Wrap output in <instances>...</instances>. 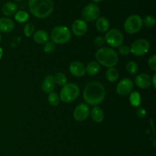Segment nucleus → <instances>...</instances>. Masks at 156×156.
<instances>
[{
    "label": "nucleus",
    "instance_id": "nucleus-17",
    "mask_svg": "<svg viewBox=\"0 0 156 156\" xmlns=\"http://www.w3.org/2000/svg\"><path fill=\"white\" fill-rule=\"evenodd\" d=\"M49 38H50V37H49L48 33L46 31L42 30V29L36 31L33 34V39L37 44H44L49 41Z\"/></svg>",
    "mask_w": 156,
    "mask_h": 156
},
{
    "label": "nucleus",
    "instance_id": "nucleus-15",
    "mask_svg": "<svg viewBox=\"0 0 156 156\" xmlns=\"http://www.w3.org/2000/svg\"><path fill=\"white\" fill-rule=\"evenodd\" d=\"M55 86H56V83H55L53 76H52V75H47L44 78V80H43L41 88H42V90L44 93H50L53 91Z\"/></svg>",
    "mask_w": 156,
    "mask_h": 156
},
{
    "label": "nucleus",
    "instance_id": "nucleus-16",
    "mask_svg": "<svg viewBox=\"0 0 156 156\" xmlns=\"http://www.w3.org/2000/svg\"><path fill=\"white\" fill-rule=\"evenodd\" d=\"M15 22L7 17L0 18V32L3 33H9L15 29Z\"/></svg>",
    "mask_w": 156,
    "mask_h": 156
},
{
    "label": "nucleus",
    "instance_id": "nucleus-26",
    "mask_svg": "<svg viewBox=\"0 0 156 156\" xmlns=\"http://www.w3.org/2000/svg\"><path fill=\"white\" fill-rule=\"evenodd\" d=\"M48 102L50 104L53 106H57L59 104V102H60V98H59V96L55 92H51V93H49L48 95Z\"/></svg>",
    "mask_w": 156,
    "mask_h": 156
},
{
    "label": "nucleus",
    "instance_id": "nucleus-10",
    "mask_svg": "<svg viewBox=\"0 0 156 156\" xmlns=\"http://www.w3.org/2000/svg\"><path fill=\"white\" fill-rule=\"evenodd\" d=\"M133 81L132 80L129 78H123L117 84L116 90H117V94L125 96L126 95H129L133 91Z\"/></svg>",
    "mask_w": 156,
    "mask_h": 156
},
{
    "label": "nucleus",
    "instance_id": "nucleus-24",
    "mask_svg": "<svg viewBox=\"0 0 156 156\" xmlns=\"http://www.w3.org/2000/svg\"><path fill=\"white\" fill-rule=\"evenodd\" d=\"M15 19L19 23L26 22L29 19V14L26 11H17L15 14Z\"/></svg>",
    "mask_w": 156,
    "mask_h": 156
},
{
    "label": "nucleus",
    "instance_id": "nucleus-6",
    "mask_svg": "<svg viewBox=\"0 0 156 156\" xmlns=\"http://www.w3.org/2000/svg\"><path fill=\"white\" fill-rule=\"evenodd\" d=\"M105 41L110 47H119L123 45L124 41V37L123 33L117 28L108 30L105 36Z\"/></svg>",
    "mask_w": 156,
    "mask_h": 156
},
{
    "label": "nucleus",
    "instance_id": "nucleus-37",
    "mask_svg": "<svg viewBox=\"0 0 156 156\" xmlns=\"http://www.w3.org/2000/svg\"><path fill=\"white\" fill-rule=\"evenodd\" d=\"M93 2H94V3H100V2H101L102 1H103V0H92Z\"/></svg>",
    "mask_w": 156,
    "mask_h": 156
},
{
    "label": "nucleus",
    "instance_id": "nucleus-34",
    "mask_svg": "<svg viewBox=\"0 0 156 156\" xmlns=\"http://www.w3.org/2000/svg\"><path fill=\"white\" fill-rule=\"evenodd\" d=\"M136 116L140 119L144 118L146 116V110L143 107H138L136 110Z\"/></svg>",
    "mask_w": 156,
    "mask_h": 156
},
{
    "label": "nucleus",
    "instance_id": "nucleus-38",
    "mask_svg": "<svg viewBox=\"0 0 156 156\" xmlns=\"http://www.w3.org/2000/svg\"><path fill=\"white\" fill-rule=\"evenodd\" d=\"M2 41V36H1V34H0V43H1Z\"/></svg>",
    "mask_w": 156,
    "mask_h": 156
},
{
    "label": "nucleus",
    "instance_id": "nucleus-4",
    "mask_svg": "<svg viewBox=\"0 0 156 156\" xmlns=\"http://www.w3.org/2000/svg\"><path fill=\"white\" fill-rule=\"evenodd\" d=\"M71 32L66 26H56L55 28H53L51 34H50V39L54 44H66L71 40Z\"/></svg>",
    "mask_w": 156,
    "mask_h": 156
},
{
    "label": "nucleus",
    "instance_id": "nucleus-32",
    "mask_svg": "<svg viewBox=\"0 0 156 156\" xmlns=\"http://www.w3.org/2000/svg\"><path fill=\"white\" fill-rule=\"evenodd\" d=\"M148 65H149V67L153 71H155L156 70V55L153 54L152 57H150L148 61Z\"/></svg>",
    "mask_w": 156,
    "mask_h": 156
},
{
    "label": "nucleus",
    "instance_id": "nucleus-7",
    "mask_svg": "<svg viewBox=\"0 0 156 156\" xmlns=\"http://www.w3.org/2000/svg\"><path fill=\"white\" fill-rule=\"evenodd\" d=\"M143 25V18L138 15H129L124 22V30L126 33L136 34L140 32Z\"/></svg>",
    "mask_w": 156,
    "mask_h": 156
},
{
    "label": "nucleus",
    "instance_id": "nucleus-11",
    "mask_svg": "<svg viewBox=\"0 0 156 156\" xmlns=\"http://www.w3.org/2000/svg\"><path fill=\"white\" fill-rule=\"evenodd\" d=\"M89 115V106L86 103L79 104L73 111V118L77 122H83V121L86 120Z\"/></svg>",
    "mask_w": 156,
    "mask_h": 156
},
{
    "label": "nucleus",
    "instance_id": "nucleus-25",
    "mask_svg": "<svg viewBox=\"0 0 156 156\" xmlns=\"http://www.w3.org/2000/svg\"><path fill=\"white\" fill-rule=\"evenodd\" d=\"M54 80L56 84H58L59 86L63 87L65 84H67V77L62 72H57L56 74L53 76Z\"/></svg>",
    "mask_w": 156,
    "mask_h": 156
},
{
    "label": "nucleus",
    "instance_id": "nucleus-3",
    "mask_svg": "<svg viewBox=\"0 0 156 156\" xmlns=\"http://www.w3.org/2000/svg\"><path fill=\"white\" fill-rule=\"evenodd\" d=\"M95 59L100 65L109 68L117 65L119 61V55L111 47H100L95 52Z\"/></svg>",
    "mask_w": 156,
    "mask_h": 156
},
{
    "label": "nucleus",
    "instance_id": "nucleus-12",
    "mask_svg": "<svg viewBox=\"0 0 156 156\" xmlns=\"http://www.w3.org/2000/svg\"><path fill=\"white\" fill-rule=\"evenodd\" d=\"M88 31V24L83 19H76L72 24V32L77 37H82Z\"/></svg>",
    "mask_w": 156,
    "mask_h": 156
},
{
    "label": "nucleus",
    "instance_id": "nucleus-5",
    "mask_svg": "<svg viewBox=\"0 0 156 156\" xmlns=\"http://www.w3.org/2000/svg\"><path fill=\"white\" fill-rule=\"evenodd\" d=\"M80 89L79 86L74 83H69L62 87L59 94L60 100L66 103H69L76 100L79 96Z\"/></svg>",
    "mask_w": 156,
    "mask_h": 156
},
{
    "label": "nucleus",
    "instance_id": "nucleus-2",
    "mask_svg": "<svg viewBox=\"0 0 156 156\" xmlns=\"http://www.w3.org/2000/svg\"><path fill=\"white\" fill-rule=\"evenodd\" d=\"M28 8L30 13L41 19L50 17L54 10L53 0H29Z\"/></svg>",
    "mask_w": 156,
    "mask_h": 156
},
{
    "label": "nucleus",
    "instance_id": "nucleus-23",
    "mask_svg": "<svg viewBox=\"0 0 156 156\" xmlns=\"http://www.w3.org/2000/svg\"><path fill=\"white\" fill-rule=\"evenodd\" d=\"M129 100L131 106H133V107H139L141 103L140 93L137 91H132L129 93Z\"/></svg>",
    "mask_w": 156,
    "mask_h": 156
},
{
    "label": "nucleus",
    "instance_id": "nucleus-19",
    "mask_svg": "<svg viewBox=\"0 0 156 156\" xmlns=\"http://www.w3.org/2000/svg\"><path fill=\"white\" fill-rule=\"evenodd\" d=\"M90 114H91V117L92 120L94 122L97 123H100L103 121L104 118H105V113L102 109L101 107L95 106L92 108V110H90Z\"/></svg>",
    "mask_w": 156,
    "mask_h": 156
},
{
    "label": "nucleus",
    "instance_id": "nucleus-8",
    "mask_svg": "<svg viewBox=\"0 0 156 156\" xmlns=\"http://www.w3.org/2000/svg\"><path fill=\"white\" fill-rule=\"evenodd\" d=\"M151 44L148 40L141 38L136 40L132 43L130 47V53L137 57H141L146 54L150 50Z\"/></svg>",
    "mask_w": 156,
    "mask_h": 156
},
{
    "label": "nucleus",
    "instance_id": "nucleus-29",
    "mask_svg": "<svg viewBox=\"0 0 156 156\" xmlns=\"http://www.w3.org/2000/svg\"><path fill=\"white\" fill-rule=\"evenodd\" d=\"M35 30V26L32 23H27V24L24 25V35L27 38L30 37L31 35H33V34L34 33Z\"/></svg>",
    "mask_w": 156,
    "mask_h": 156
},
{
    "label": "nucleus",
    "instance_id": "nucleus-18",
    "mask_svg": "<svg viewBox=\"0 0 156 156\" xmlns=\"http://www.w3.org/2000/svg\"><path fill=\"white\" fill-rule=\"evenodd\" d=\"M96 28H97L98 32L100 33H106L110 28V22L108 19L105 17H99L97 20H96Z\"/></svg>",
    "mask_w": 156,
    "mask_h": 156
},
{
    "label": "nucleus",
    "instance_id": "nucleus-27",
    "mask_svg": "<svg viewBox=\"0 0 156 156\" xmlns=\"http://www.w3.org/2000/svg\"><path fill=\"white\" fill-rule=\"evenodd\" d=\"M126 68L128 73L131 75L136 74L139 70L138 64H137L135 61H129V62L127 63V64H126Z\"/></svg>",
    "mask_w": 156,
    "mask_h": 156
},
{
    "label": "nucleus",
    "instance_id": "nucleus-1",
    "mask_svg": "<svg viewBox=\"0 0 156 156\" xmlns=\"http://www.w3.org/2000/svg\"><path fill=\"white\" fill-rule=\"evenodd\" d=\"M105 95L106 91L103 84L98 81H92L85 86L83 91V99L86 104L95 106L103 102Z\"/></svg>",
    "mask_w": 156,
    "mask_h": 156
},
{
    "label": "nucleus",
    "instance_id": "nucleus-20",
    "mask_svg": "<svg viewBox=\"0 0 156 156\" xmlns=\"http://www.w3.org/2000/svg\"><path fill=\"white\" fill-rule=\"evenodd\" d=\"M17 7L16 4L12 2H8L5 3L3 5L2 8V12L3 15H5L7 17H11L12 15H15V14L16 13Z\"/></svg>",
    "mask_w": 156,
    "mask_h": 156
},
{
    "label": "nucleus",
    "instance_id": "nucleus-30",
    "mask_svg": "<svg viewBox=\"0 0 156 156\" xmlns=\"http://www.w3.org/2000/svg\"><path fill=\"white\" fill-rule=\"evenodd\" d=\"M43 49H44V51L45 52V53H47V54L53 53V52L55 50V49H56V44H54L53 41H48L47 42H46L45 44H44V47H43Z\"/></svg>",
    "mask_w": 156,
    "mask_h": 156
},
{
    "label": "nucleus",
    "instance_id": "nucleus-21",
    "mask_svg": "<svg viewBox=\"0 0 156 156\" xmlns=\"http://www.w3.org/2000/svg\"><path fill=\"white\" fill-rule=\"evenodd\" d=\"M101 65L96 61H92L85 66V71L90 76H95L100 72Z\"/></svg>",
    "mask_w": 156,
    "mask_h": 156
},
{
    "label": "nucleus",
    "instance_id": "nucleus-13",
    "mask_svg": "<svg viewBox=\"0 0 156 156\" xmlns=\"http://www.w3.org/2000/svg\"><path fill=\"white\" fill-rule=\"evenodd\" d=\"M69 70L73 76L76 77H82L86 73L85 64L79 61H73L69 64Z\"/></svg>",
    "mask_w": 156,
    "mask_h": 156
},
{
    "label": "nucleus",
    "instance_id": "nucleus-36",
    "mask_svg": "<svg viewBox=\"0 0 156 156\" xmlns=\"http://www.w3.org/2000/svg\"><path fill=\"white\" fill-rule=\"evenodd\" d=\"M2 56H3V50H2V48L0 47V60L2 59Z\"/></svg>",
    "mask_w": 156,
    "mask_h": 156
},
{
    "label": "nucleus",
    "instance_id": "nucleus-39",
    "mask_svg": "<svg viewBox=\"0 0 156 156\" xmlns=\"http://www.w3.org/2000/svg\"><path fill=\"white\" fill-rule=\"evenodd\" d=\"M15 1H21V0H15Z\"/></svg>",
    "mask_w": 156,
    "mask_h": 156
},
{
    "label": "nucleus",
    "instance_id": "nucleus-35",
    "mask_svg": "<svg viewBox=\"0 0 156 156\" xmlns=\"http://www.w3.org/2000/svg\"><path fill=\"white\" fill-rule=\"evenodd\" d=\"M155 80H156V74L155 73V74L153 75V76L152 77V79H151V81H152V85L153 86V87L155 89L156 88V81H155Z\"/></svg>",
    "mask_w": 156,
    "mask_h": 156
},
{
    "label": "nucleus",
    "instance_id": "nucleus-33",
    "mask_svg": "<svg viewBox=\"0 0 156 156\" xmlns=\"http://www.w3.org/2000/svg\"><path fill=\"white\" fill-rule=\"evenodd\" d=\"M105 38L101 36H98L96 37L94 40V44L98 47H103L104 44H105Z\"/></svg>",
    "mask_w": 156,
    "mask_h": 156
},
{
    "label": "nucleus",
    "instance_id": "nucleus-31",
    "mask_svg": "<svg viewBox=\"0 0 156 156\" xmlns=\"http://www.w3.org/2000/svg\"><path fill=\"white\" fill-rule=\"evenodd\" d=\"M118 53L121 56H127L130 54V47L128 45H121L118 47Z\"/></svg>",
    "mask_w": 156,
    "mask_h": 156
},
{
    "label": "nucleus",
    "instance_id": "nucleus-22",
    "mask_svg": "<svg viewBox=\"0 0 156 156\" xmlns=\"http://www.w3.org/2000/svg\"><path fill=\"white\" fill-rule=\"evenodd\" d=\"M105 76H106V79L108 80L109 82L114 83L118 80L119 76H120V73H119L118 70H117V68L113 67H109V68L106 70Z\"/></svg>",
    "mask_w": 156,
    "mask_h": 156
},
{
    "label": "nucleus",
    "instance_id": "nucleus-14",
    "mask_svg": "<svg viewBox=\"0 0 156 156\" xmlns=\"http://www.w3.org/2000/svg\"><path fill=\"white\" fill-rule=\"evenodd\" d=\"M152 77L148 73H140L135 77V84L140 89H147L152 85Z\"/></svg>",
    "mask_w": 156,
    "mask_h": 156
},
{
    "label": "nucleus",
    "instance_id": "nucleus-28",
    "mask_svg": "<svg viewBox=\"0 0 156 156\" xmlns=\"http://www.w3.org/2000/svg\"><path fill=\"white\" fill-rule=\"evenodd\" d=\"M155 18L153 15H147V16L145 17L144 19H143V24L149 28L155 27Z\"/></svg>",
    "mask_w": 156,
    "mask_h": 156
},
{
    "label": "nucleus",
    "instance_id": "nucleus-9",
    "mask_svg": "<svg viewBox=\"0 0 156 156\" xmlns=\"http://www.w3.org/2000/svg\"><path fill=\"white\" fill-rule=\"evenodd\" d=\"M100 8L95 3H89L85 6L82 12L84 20L88 22L95 21L100 17Z\"/></svg>",
    "mask_w": 156,
    "mask_h": 156
}]
</instances>
